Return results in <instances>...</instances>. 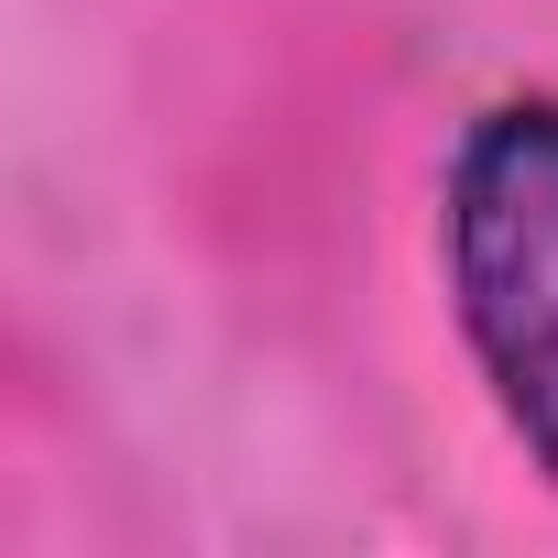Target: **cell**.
I'll use <instances>...</instances> for the list:
<instances>
[{
  "mask_svg": "<svg viewBox=\"0 0 558 558\" xmlns=\"http://www.w3.org/2000/svg\"><path fill=\"white\" fill-rule=\"evenodd\" d=\"M449 307L493 405L558 482V99H504L449 154Z\"/></svg>",
  "mask_w": 558,
  "mask_h": 558,
  "instance_id": "cell-1",
  "label": "cell"
}]
</instances>
